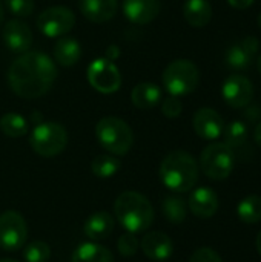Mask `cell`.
<instances>
[{"label": "cell", "mask_w": 261, "mask_h": 262, "mask_svg": "<svg viewBox=\"0 0 261 262\" xmlns=\"http://www.w3.org/2000/svg\"><path fill=\"white\" fill-rule=\"evenodd\" d=\"M57 66L40 51L20 54L8 69V84L22 98L34 100L45 95L57 78Z\"/></svg>", "instance_id": "6da1fadb"}, {"label": "cell", "mask_w": 261, "mask_h": 262, "mask_svg": "<svg viewBox=\"0 0 261 262\" xmlns=\"http://www.w3.org/2000/svg\"><path fill=\"white\" fill-rule=\"evenodd\" d=\"M198 163L197 160L185 152L174 150L165 157L160 164L162 183L175 193H186L192 190L198 181Z\"/></svg>", "instance_id": "7a4b0ae2"}, {"label": "cell", "mask_w": 261, "mask_h": 262, "mask_svg": "<svg viewBox=\"0 0 261 262\" xmlns=\"http://www.w3.org/2000/svg\"><path fill=\"white\" fill-rule=\"evenodd\" d=\"M114 213L118 223L129 233L146 232L154 223V207L146 196L138 192H123L114 204Z\"/></svg>", "instance_id": "3957f363"}, {"label": "cell", "mask_w": 261, "mask_h": 262, "mask_svg": "<svg viewBox=\"0 0 261 262\" xmlns=\"http://www.w3.org/2000/svg\"><path fill=\"white\" fill-rule=\"evenodd\" d=\"M95 137L100 146L111 155H126L134 144V134L129 124L118 117H105L95 126Z\"/></svg>", "instance_id": "277c9868"}, {"label": "cell", "mask_w": 261, "mask_h": 262, "mask_svg": "<svg viewBox=\"0 0 261 262\" xmlns=\"http://www.w3.org/2000/svg\"><path fill=\"white\" fill-rule=\"evenodd\" d=\"M162 81L169 95L183 97L197 89L200 83V69L194 61L178 58L166 66V69L163 71Z\"/></svg>", "instance_id": "5b68a950"}, {"label": "cell", "mask_w": 261, "mask_h": 262, "mask_svg": "<svg viewBox=\"0 0 261 262\" xmlns=\"http://www.w3.org/2000/svg\"><path fill=\"white\" fill-rule=\"evenodd\" d=\"M29 144L32 150L45 158L57 157L68 144L66 129L54 121H42L31 132Z\"/></svg>", "instance_id": "8992f818"}, {"label": "cell", "mask_w": 261, "mask_h": 262, "mask_svg": "<svg viewBox=\"0 0 261 262\" xmlns=\"http://www.w3.org/2000/svg\"><path fill=\"white\" fill-rule=\"evenodd\" d=\"M198 167L209 180L223 181L235 167V152L225 143H212L203 149Z\"/></svg>", "instance_id": "52a82bcc"}, {"label": "cell", "mask_w": 261, "mask_h": 262, "mask_svg": "<svg viewBox=\"0 0 261 262\" xmlns=\"http://www.w3.org/2000/svg\"><path fill=\"white\" fill-rule=\"evenodd\" d=\"M86 77L89 84L102 94H112L122 86V74L108 58H95L88 66Z\"/></svg>", "instance_id": "ba28073f"}, {"label": "cell", "mask_w": 261, "mask_h": 262, "mask_svg": "<svg viewBox=\"0 0 261 262\" xmlns=\"http://www.w3.org/2000/svg\"><path fill=\"white\" fill-rule=\"evenodd\" d=\"M28 236L23 216L18 212L8 210L0 215V249L5 252L20 250Z\"/></svg>", "instance_id": "9c48e42d"}, {"label": "cell", "mask_w": 261, "mask_h": 262, "mask_svg": "<svg viewBox=\"0 0 261 262\" xmlns=\"http://www.w3.org/2000/svg\"><path fill=\"white\" fill-rule=\"evenodd\" d=\"M75 25V14L66 6H51L37 18V28L46 37H63Z\"/></svg>", "instance_id": "30bf717a"}, {"label": "cell", "mask_w": 261, "mask_h": 262, "mask_svg": "<svg viewBox=\"0 0 261 262\" xmlns=\"http://www.w3.org/2000/svg\"><path fill=\"white\" fill-rule=\"evenodd\" d=\"M222 95L226 101L228 106L234 109H242L246 107L252 98H254V86L242 74H232L229 75L222 88Z\"/></svg>", "instance_id": "8fae6325"}, {"label": "cell", "mask_w": 261, "mask_h": 262, "mask_svg": "<svg viewBox=\"0 0 261 262\" xmlns=\"http://www.w3.org/2000/svg\"><path fill=\"white\" fill-rule=\"evenodd\" d=\"M2 40L11 52L25 54L31 49L32 32L22 20H9L2 29Z\"/></svg>", "instance_id": "7c38bea8"}, {"label": "cell", "mask_w": 261, "mask_h": 262, "mask_svg": "<svg viewBox=\"0 0 261 262\" xmlns=\"http://www.w3.org/2000/svg\"><path fill=\"white\" fill-rule=\"evenodd\" d=\"M192 126L200 138L214 141L218 137H222L225 129V121L217 111L211 107H202L194 114Z\"/></svg>", "instance_id": "4fadbf2b"}, {"label": "cell", "mask_w": 261, "mask_h": 262, "mask_svg": "<svg viewBox=\"0 0 261 262\" xmlns=\"http://www.w3.org/2000/svg\"><path fill=\"white\" fill-rule=\"evenodd\" d=\"M162 9V0H123V14L134 25H146L155 20Z\"/></svg>", "instance_id": "5bb4252c"}, {"label": "cell", "mask_w": 261, "mask_h": 262, "mask_svg": "<svg viewBox=\"0 0 261 262\" xmlns=\"http://www.w3.org/2000/svg\"><path fill=\"white\" fill-rule=\"evenodd\" d=\"M188 206L192 215H195L197 218L209 220L217 213L220 207L218 195L211 187H198L191 193Z\"/></svg>", "instance_id": "9a60e30c"}, {"label": "cell", "mask_w": 261, "mask_h": 262, "mask_svg": "<svg viewBox=\"0 0 261 262\" xmlns=\"http://www.w3.org/2000/svg\"><path fill=\"white\" fill-rule=\"evenodd\" d=\"M140 247L145 256L151 258L152 261H166L174 253L172 239L162 232H149L148 235H145Z\"/></svg>", "instance_id": "2e32d148"}, {"label": "cell", "mask_w": 261, "mask_h": 262, "mask_svg": "<svg viewBox=\"0 0 261 262\" xmlns=\"http://www.w3.org/2000/svg\"><path fill=\"white\" fill-rule=\"evenodd\" d=\"M83 17L92 23H105L115 17L118 9L117 0H78Z\"/></svg>", "instance_id": "e0dca14e"}, {"label": "cell", "mask_w": 261, "mask_h": 262, "mask_svg": "<svg viewBox=\"0 0 261 262\" xmlns=\"http://www.w3.org/2000/svg\"><path fill=\"white\" fill-rule=\"evenodd\" d=\"M114 230V218L108 212H95L85 223V233L92 241L106 239Z\"/></svg>", "instance_id": "ac0fdd59"}, {"label": "cell", "mask_w": 261, "mask_h": 262, "mask_svg": "<svg viewBox=\"0 0 261 262\" xmlns=\"http://www.w3.org/2000/svg\"><path fill=\"white\" fill-rule=\"evenodd\" d=\"M131 100L132 104L138 109H152L162 101V89L155 83H138L131 92Z\"/></svg>", "instance_id": "d6986e66"}, {"label": "cell", "mask_w": 261, "mask_h": 262, "mask_svg": "<svg viewBox=\"0 0 261 262\" xmlns=\"http://www.w3.org/2000/svg\"><path fill=\"white\" fill-rule=\"evenodd\" d=\"M183 15L191 26L203 28L212 18V6L209 0H186L183 5Z\"/></svg>", "instance_id": "ffe728a7"}, {"label": "cell", "mask_w": 261, "mask_h": 262, "mask_svg": "<svg viewBox=\"0 0 261 262\" xmlns=\"http://www.w3.org/2000/svg\"><path fill=\"white\" fill-rule=\"evenodd\" d=\"M82 57L80 43L71 37H62L54 46V58L62 66H74Z\"/></svg>", "instance_id": "44dd1931"}, {"label": "cell", "mask_w": 261, "mask_h": 262, "mask_svg": "<svg viewBox=\"0 0 261 262\" xmlns=\"http://www.w3.org/2000/svg\"><path fill=\"white\" fill-rule=\"evenodd\" d=\"M71 262H114V256L106 247L97 243H86L74 250Z\"/></svg>", "instance_id": "7402d4cb"}, {"label": "cell", "mask_w": 261, "mask_h": 262, "mask_svg": "<svg viewBox=\"0 0 261 262\" xmlns=\"http://www.w3.org/2000/svg\"><path fill=\"white\" fill-rule=\"evenodd\" d=\"M238 220L245 224H257L261 221V196L249 195L237 206Z\"/></svg>", "instance_id": "603a6c76"}, {"label": "cell", "mask_w": 261, "mask_h": 262, "mask_svg": "<svg viewBox=\"0 0 261 262\" xmlns=\"http://www.w3.org/2000/svg\"><path fill=\"white\" fill-rule=\"evenodd\" d=\"M222 135L225 138L223 143L235 152L237 149H242L248 141V126L240 120H234L225 126Z\"/></svg>", "instance_id": "cb8c5ba5"}, {"label": "cell", "mask_w": 261, "mask_h": 262, "mask_svg": "<svg viewBox=\"0 0 261 262\" xmlns=\"http://www.w3.org/2000/svg\"><path fill=\"white\" fill-rule=\"evenodd\" d=\"M0 129L6 137L11 138H20L25 137L28 134V121L25 117H22L20 114H14V112H8L0 118Z\"/></svg>", "instance_id": "d4e9b609"}, {"label": "cell", "mask_w": 261, "mask_h": 262, "mask_svg": "<svg viewBox=\"0 0 261 262\" xmlns=\"http://www.w3.org/2000/svg\"><path fill=\"white\" fill-rule=\"evenodd\" d=\"M120 167L122 163L115 155H98L91 163L92 173L97 178H103V180L114 177L120 170Z\"/></svg>", "instance_id": "484cf974"}, {"label": "cell", "mask_w": 261, "mask_h": 262, "mask_svg": "<svg viewBox=\"0 0 261 262\" xmlns=\"http://www.w3.org/2000/svg\"><path fill=\"white\" fill-rule=\"evenodd\" d=\"M252 58H254V54H251L243 45L242 41L231 46L228 51H226V64L231 66L232 69H246L251 66L252 63Z\"/></svg>", "instance_id": "4316f807"}, {"label": "cell", "mask_w": 261, "mask_h": 262, "mask_svg": "<svg viewBox=\"0 0 261 262\" xmlns=\"http://www.w3.org/2000/svg\"><path fill=\"white\" fill-rule=\"evenodd\" d=\"M163 215L168 221L180 224L186 220V201L178 196H168L163 201Z\"/></svg>", "instance_id": "83f0119b"}, {"label": "cell", "mask_w": 261, "mask_h": 262, "mask_svg": "<svg viewBox=\"0 0 261 262\" xmlns=\"http://www.w3.org/2000/svg\"><path fill=\"white\" fill-rule=\"evenodd\" d=\"M51 258V249L43 241H32L23 250V259L26 262H48Z\"/></svg>", "instance_id": "f1b7e54d"}, {"label": "cell", "mask_w": 261, "mask_h": 262, "mask_svg": "<svg viewBox=\"0 0 261 262\" xmlns=\"http://www.w3.org/2000/svg\"><path fill=\"white\" fill-rule=\"evenodd\" d=\"M138 247H140V243H138V239L135 238L134 233H129L128 232V233H125V235H122L118 238L117 249H118V252L123 256H134L137 253Z\"/></svg>", "instance_id": "f546056e"}, {"label": "cell", "mask_w": 261, "mask_h": 262, "mask_svg": "<svg viewBox=\"0 0 261 262\" xmlns=\"http://www.w3.org/2000/svg\"><path fill=\"white\" fill-rule=\"evenodd\" d=\"M6 8L17 17H28L34 12V0H5Z\"/></svg>", "instance_id": "4dcf8cb0"}, {"label": "cell", "mask_w": 261, "mask_h": 262, "mask_svg": "<svg viewBox=\"0 0 261 262\" xmlns=\"http://www.w3.org/2000/svg\"><path fill=\"white\" fill-rule=\"evenodd\" d=\"M182 111H183V104L178 97L169 95L162 101V112L168 118H177L182 114Z\"/></svg>", "instance_id": "1f68e13d"}, {"label": "cell", "mask_w": 261, "mask_h": 262, "mask_svg": "<svg viewBox=\"0 0 261 262\" xmlns=\"http://www.w3.org/2000/svg\"><path fill=\"white\" fill-rule=\"evenodd\" d=\"M189 262H223L222 256L211 247H202L195 250Z\"/></svg>", "instance_id": "d6a6232c"}, {"label": "cell", "mask_w": 261, "mask_h": 262, "mask_svg": "<svg viewBox=\"0 0 261 262\" xmlns=\"http://www.w3.org/2000/svg\"><path fill=\"white\" fill-rule=\"evenodd\" d=\"M228 3L235 9H248L255 3V0H228Z\"/></svg>", "instance_id": "836d02e7"}, {"label": "cell", "mask_w": 261, "mask_h": 262, "mask_svg": "<svg viewBox=\"0 0 261 262\" xmlns=\"http://www.w3.org/2000/svg\"><path fill=\"white\" fill-rule=\"evenodd\" d=\"M118 55H120L118 48H117V46H109L108 51H106V57H105V58H108L109 61H114Z\"/></svg>", "instance_id": "e575fe53"}, {"label": "cell", "mask_w": 261, "mask_h": 262, "mask_svg": "<svg viewBox=\"0 0 261 262\" xmlns=\"http://www.w3.org/2000/svg\"><path fill=\"white\" fill-rule=\"evenodd\" d=\"M254 138H255V143L261 147V121L257 124V127L254 130Z\"/></svg>", "instance_id": "d590c367"}, {"label": "cell", "mask_w": 261, "mask_h": 262, "mask_svg": "<svg viewBox=\"0 0 261 262\" xmlns=\"http://www.w3.org/2000/svg\"><path fill=\"white\" fill-rule=\"evenodd\" d=\"M255 247H257V252H258V255L261 256V232L258 233L257 239H255Z\"/></svg>", "instance_id": "8d00e7d4"}, {"label": "cell", "mask_w": 261, "mask_h": 262, "mask_svg": "<svg viewBox=\"0 0 261 262\" xmlns=\"http://www.w3.org/2000/svg\"><path fill=\"white\" fill-rule=\"evenodd\" d=\"M257 68H258V72L261 74V54L260 57H258V60H257Z\"/></svg>", "instance_id": "74e56055"}, {"label": "cell", "mask_w": 261, "mask_h": 262, "mask_svg": "<svg viewBox=\"0 0 261 262\" xmlns=\"http://www.w3.org/2000/svg\"><path fill=\"white\" fill-rule=\"evenodd\" d=\"M2 18H3V8H2V3H0V21H2Z\"/></svg>", "instance_id": "f35d334b"}, {"label": "cell", "mask_w": 261, "mask_h": 262, "mask_svg": "<svg viewBox=\"0 0 261 262\" xmlns=\"http://www.w3.org/2000/svg\"><path fill=\"white\" fill-rule=\"evenodd\" d=\"M0 262H18V261H14V259H2Z\"/></svg>", "instance_id": "ab89813d"}, {"label": "cell", "mask_w": 261, "mask_h": 262, "mask_svg": "<svg viewBox=\"0 0 261 262\" xmlns=\"http://www.w3.org/2000/svg\"><path fill=\"white\" fill-rule=\"evenodd\" d=\"M258 25H260V28H261V14H260V17H258Z\"/></svg>", "instance_id": "60d3db41"}]
</instances>
